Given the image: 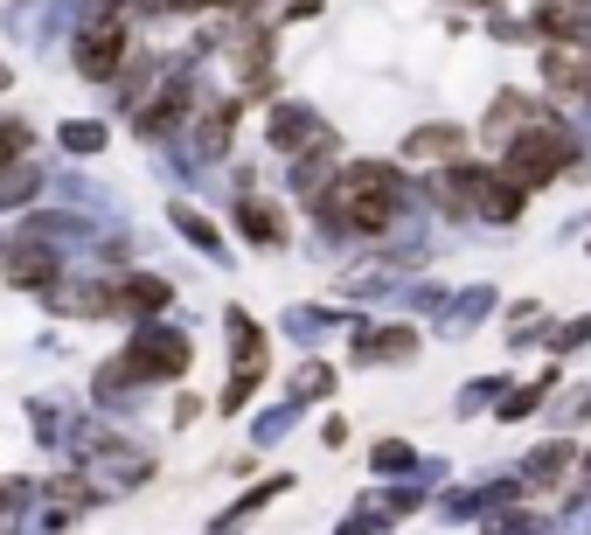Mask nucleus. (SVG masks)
<instances>
[{
    "mask_svg": "<svg viewBox=\"0 0 591 535\" xmlns=\"http://www.w3.org/2000/svg\"><path fill=\"white\" fill-rule=\"evenodd\" d=\"M14 278H21V285H42V278H49V258H42V251H28V258H14Z\"/></svg>",
    "mask_w": 591,
    "mask_h": 535,
    "instance_id": "f8f14e48",
    "label": "nucleus"
},
{
    "mask_svg": "<svg viewBox=\"0 0 591 535\" xmlns=\"http://www.w3.org/2000/svg\"><path fill=\"white\" fill-rule=\"evenodd\" d=\"M543 77H550V84H564V91H585V98H591V49H564V42H557V49L543 56Z\"/></svg>",
    "mask_w": 591,
    "mask_h": 535,
    "instance_id": "39448f33",
    "label": "nucleus"
},
{
    "mask_svg": "<svg viewBox=\"0 0 591 535\" xmlns=\"http://www.w3.org/2000/svg\"><path fill=\"white\" fill-rule=\"evenodd\" d=\"M119 299H126L133 313H160V306H167V285H160V278H133Z\"/></svg>",
    "mask_w": 591,
    "mask_h": 535,
    "instance_id": "9d476101",
    "label": "nucleus"
},
{
    "mask_svg": "<svg viewBox=\"0 0 591 535\" xmlns=\"http://www.w3.org/2000/svg\"><path fill=\"white\" fill-rule=\"evenodd\" d=\"M140 376H181V362H188V341L181 334H147V341H133V355H126Z\"/></svg>",
    "mask_w": 591,
    "mask_h": 535,
    "instance_id": "20e7f679",
    "label": "nucleus"
},
{
    "mask_svg": "<svg viewBox=\"0 0 591 535\" xmlns=\"http://www.w3.org/2000/svg\"><path fill=\"white\" fill-rule=\"evenodd\" d=\"M578 7H591V0H578Z\"/></svg>",
    "mask_w": 591,
    "mask_h": 535,
    "instance_id": "a211bd4d",
    "label": "nucleus"
},
{
    "mask_svg": "<svg viewBox=\"0 0 591 535\" xmlns=\"http://www.w3.org/2000/svg\"><path fill=\"white\" fill-rule=\"evenodd\" d=\"M272 139H279L286 153H299V146H306V153H313V146H327V133H320V119H313V112H299V105H286V112L272 119Z\"/></svg>",
    "mask_w": 591,
    "mask_h": 535,
    "instance_id": "423d86ee",
    "label": "nucleus"
},
{
    "mask_svg": "<svg viewBox=\"0 0 591 535\" xmlns=\"http://www.w3.org/2000/svg\"><path fill=\"white\" fill-rule=\"evenodd\" d=\"M0 84H7V70H0Z\"/></svg>",
    "mask_w": 591,
    "mask_h": 535,
    "instance_id": "f3484780",
    "label": "nucleus"
},
{
    "mask_svg": "<svg viewBox=\"0 0 591 535\" xmlns=\"http://www.w3.org/2000/svg\"><path fill=\"white\" fill-rule=\"evenodd\" d=\"M557 167H571V139L557 133V126H536V133H522L515 146H508L501 181H515V188H543Z\"/></svg>",
    "mask_w": 591,
    "mask_h": 535,
    "instance_id": "f03ea898",
    "label": "nucleus"
},
{
    "mask_svg": "<svg viewBox=\"0 0 591 535\" xmlns=\"http://www.w3.org/2000/svg\"><path fill=\"white\" fill-rule=\"evenodd\" d=\"M564 459H571V445H543V452H536V480H557Z\"/></svg>",
    "mask_w": 591,
    "mask_h": 535,
    "instance_id": "ddd939ff",
    "label": "nucleus"
},
{
    "mask_svg": "<svg viewBox=\"0 0 591 535\" xmlns=\"http://www.w3.org/2000/svg\"><path fill=\"white\" fill-rule=\"evenodd\" d=\"M411 153H425V160H445V153H459V133H452V126H425V133L411 139Z\"/></svg>",
    "mask_w": 591,
    "mask_h": 535,
    "instance_id": "9b49d317",
    "label": "nucleus"
},
{
    "mask_svg": "<svg viewBox=\"0 0 591 535\" xmlns=\"http://www.w3.org/2000/svg\"><path fill=\"white\" fill-rule=\"evenodd\" d=\"M237 223H244V237H258V244H279V216H272L265 202H251V195H244V209H237Z\"/></svg>",
    "mask_w": 591,
    "mask_h": 535,
    "instance_id": "1a4fd4ad",
    "label": "nucleus"
},
{
    "mask_svg": "<svg viewBox=\"0 0 591 535\" xmlns=\"http://www.w3.org/2000/svg\"><path fill=\"white\" fill-rule=\"evenodd\" d=\"M188 7H209V0H188Z\"/></svg>",
    "mask_w": 591,
    "mask_h": 535,
    "instance_id": "dca6fc26",
    "label": "nucleus"
},
{
    "mask_svg": "<svg viewBox=\"0 0 591 535\" xmlns=\"http://www.w3.org/2000/svg\"><path fill=\"white\" fill-rule=\"evenodd\" d=\"M21 139H28V133H21V126H0V167H7V160L21 153Z\"/></svg>",
    "mask_w": 591,
    "mask_h": 535,
    "instance_id": "2eb2a0df",
    "label": "nucleus"
},
{
    "mask_svg": "<svg viewBox=\"0 0 591 535\" xmlns=\"http://www.w3.org/2000/svg\"><path fill=\"white\" fill-rule=\"evenodd\" d=\"M355 348H362V362H397V355H418V334L411 327H383V334H362Z\"/></svg>",
    "mask_w": 591,
    "mask_h": 535,
    "instance_id": "6e6552de",
    "label": "nucleus"
},
{
    "mask_svg": "<svg viewBox=\"0 0 591 535\" xmlns=\"http://www.w3.org/2000/svg\"><path fill=\"white\" fill-rule=\"evenodd\" d=\"M230 341H237V376L258 383V376H265V334H258L244 313H230Z\"/></svg>",
    "mask_w": 591,
    "mask_h": 535,
    "instance_id": "0eeeda50",
    "label": "nucleus"
},
{
    "mask_svg": "<svg viewBox=\"0 0 591 535\" xmlns=\"http://www.w3.org/2000/svg\"><path fill=\"white\" fill-rule=\"evenodd\" d=\"M119 56H126V21H98V28L77 42V70H84V77H112Z\"/></svg>",
    "mask_w": 591,
    "mask_h": 535,
    "instance_id": "7ed1b4c3",
    "label": "nucleus"
},
{
    "mask_svg": "<svg viewBox=\"0 0 591 535\" xmlns=\"http://www.w3.org/2000/svg\"><path fill=\"white\" fill-rule=\"evenodd\" d=\"M63 139H70L77 153H98V146H105V133H98V126H63Z\"/></svg>",
    "mask_w": 591,
    "mask_h": 535,
    "instance_id": "4468645a",
    "label": "nucleus"
},
{
    "mask_svg": "<svg viewBox=\"0 0 591 535\" xmlns=\"http://www.w3.org/2000/svg\"><path fill=\"white\" fill-rule=\"evenodd\" d=\"M404 202V181L390 167H348L327 195H320V216L341 223V230H383Z\"/></svg>",
    "mask_w": 591,
    "mask_h": 535,
    "instance_id": "f257e3e1",
    "label": "nucleus"
}]
</instances>
